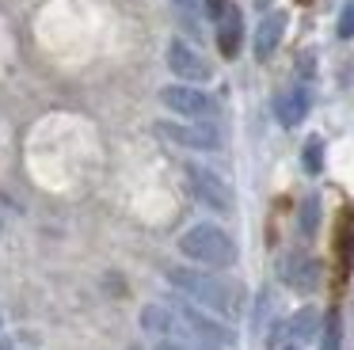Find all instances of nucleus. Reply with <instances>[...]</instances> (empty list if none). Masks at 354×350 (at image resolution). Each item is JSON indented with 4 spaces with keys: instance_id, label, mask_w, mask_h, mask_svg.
<instances>
[{
    "instance_id": "1",
    "label": "nucleus",
    "mask_w": 354,
    "mask_h": 350,
    "mask_svg": "<svg viewBox=\"0 0 354 350\" xmlns=\"http://www.w3.org/2000/svg\"><path fill=\"white\" fill-rule=\"evenodd\" d=\"M168 282L179 293L191 297L198 308L214 312V316H221V320H236L240 312H244V293H240V286L209 274L206 266H202V270L198 266H168Z\"/></svg>"
},
{
    "instance_id": "2",
    "label": "nucleus",
    "mask_w": 354,
    "mask_h": 350,
    "mask_svg": "<svg viewBox=\"0 0 354 350\" xmlns=\"http://www.w3.org/2000/svg\"><path fill=\"white\" fill-rule=\"evenodd\" d=\"M176 248H179L183 259L206 266V270H229V266H236V255H240L236 240H232L221 225H214V221H198V225H191L183 236H179Z\"/></svg>"
},
{
    "instance_id": "3",
    "label": "nucleus",
    "mask_w": 354,
    "mask_h": 350,
    "mask_svg": "<svg viewBox=\"0 0 354 350\" xmlns=\"http://www.w3.org/2000/svg\"><path fill=\"white\" fill-rule=\"evenodd\" d=\"M183 175H187L191 194L198 198L209 213H232L236 202H232V187L225 183L221 172H214V167H206V164H183Z\"/></svg>"
},
{
    "instance_id": "4",
    "label": "nucleus",
    "mask_w": 354,
    "mask_h": 350,
    "mask_svg": "<svg viewBox=\"0 0 354 350\" xmlns=\"http://www.w3.org/2000/svg\"><path fill=\"white\" fill-rule=\"evenodd\" d=\"M179 320L198 335L202 347H225V350L236 347V331H232L221 316H209L206 308H198V304H179Z\"/></svg>"
},
{
    "instance_id": "5",
    "label": "nucleus",
    "mask_w": 354,
    "mask_h": 350,
    "mask_svg": "<svg viewBox=\"0 0 354 350\" xmlns=\"http://www.w3.org/2000/svg\"><path fill=\"white\" fill-rule=\"evenodd\" d=\"M160 103L168 107L171 114H179V118H206V114H214V99L206 95V91L198 88V84H168V88H160Z\"/></svg>"
},
{
    "instance_id": "6",
    "label": "nucleus",
    "mask_w": 354,
    "mask_h": 350,
    "mask_svg": "<svg viewBox=\"0 0 354 350\" xmlns=\"http://www.w3.org/2000/svg\"><path fill=\"white\" fill-rule=\"evenodd\" d=\"M156 133L164 141L179 145V149H194V152H209L221 145V133L206 122H156Z\"/></svg>"
},
{
    "instance_id": "7",
    "label": "nucleus",
    "mask_w": 354,
    "mask_h": 350,
    "mask_svg": "<svg viewBox=\"0 0 354 350\" xmlns=\"http://www.w3.org/2000/svg\"><path fill=\"white\" fill-rule=\"evenodd\" d=\"M168 68L176 73L179 84H206L209 76H214L209 61L202 57L191 42H183V38H171L168 42Z\"/></svg>"
},
{
    "instance_id": "8",
    "label": "nucleus",
    "mask_w": 354,
    "mask_h": 350,
    "mask_svg": "<svg viewBox=\"0 0 354 350\" xmlns=\"http://www.w3.org/2000/svg\"><path fill=\"white\" fill-rule=\"evenodd\" d=\"M305 114H308V91L305 88H286V91L274 95V118L282 122L286 129L301 126Z\"/></svg>"
},
{
    "instance_id": "9",
    "label": "nucleus",
    "mask_w": 354,
    "mask_h": 350,
    "mask_svg": "<svg viewBox=\"0 0 354 350\" xmlns=\"http://www.w3.org/2000/svg\"><path fill=\"white\" fill-rule=\"evenodd\" d=\"M286 12H267L259 19V27H255V57L259 61H267L270 53L278 50V42H282V35H286Z\"/></svg>"
},
{
    "instance_id": "10",
    "label": "nucleus",
    "mask_w": 354,
    "mask_h": 350,
    "mask_svg": "<svg viewBox=\"0 0 354 350\" xmlns=\"http://www.w3.org/2000/svg\"><path fill=\"white\" fill-rule=\"evenodd\" d=\"M240 42H244V15H240V8L229 4L225 15L217 19V50H221V57H236Z\"/></svg>"
},
{
    "instance_id": "11",
    "label": "nucleus",
    "mask_w": 354,
    "mask_h": 350,
    "mask_svg": "<svg viewBox=\"0 0 354 350\" xmlns=\"http://www.w3.org/2000/svg\"><path fill=\"white\" fill-rule=\"evenodd\" d=\"M286 282H290L293 289H301V293H308V289L320 286V263L308 255H297L290 266H286Z\"/></svg>"
},
{
    "instance_id": "12",
    "label": "nucleus",
    "mask_w": 354,
    "mask_h": 350,
    "mask_svg": "<svg viewBox=\"0 0 354 350\" xmlns=\"http://www.w3.org/2000/svg\"><path fill=\"white\" fill-rule=\"evenodd\" d=\"M171 327H176V312L164 308V304H145L141 308V331L145 335H171Z\"/></svg>"
},
{
    "instance_id": "13",
    "label": "nucleus",
    "mask_w": 354,
    "mask_h": 350,
    "mask_svg": "<svg viewBox=\"0 0 354 350\" xmlns=\"http://www.w3.org/2000/svg\"><path fill=\"white\" fill-rule=\"evenodd\" d=\"M316 327H320V312L313 308V304H305V308H297L293 312V320H290V335L297 342H308L316 335Z\"/></svg>"
},
{
    "instance_id": "14",
    "label": "nucleus",
    "mask_w": 354,
    "mask_h": 350,
    "mask_svg": "<svg viewBox=\"0 0 354 350\" xmlns=\"http://www.w3.org/2000/svg\"><path fill=\"white\" fill-rule=\"evenodd\" d=\"M320 350H343V320H339V312H328V316H324Z\"/></svg>"
},
{
    "instance_id": "15",
    "label": "nucleus",
    "mask_w": 354,
    "mask_h": 350,
    "mask_svg": "<svg viewBox=\"0 0 354 350\" xmlns=\"http://www.w3.org/2000/svg\"><path fill=\"white\" fill-rule=\"evenodd\" d=\"M351 259H354V217H346L339 225V266L351 270Z\"/></svg>"
},
{
    "instance_id": "16",
    "label": "nucleus",
    "mask_w": 354,
    "mask_h": 350,
    "mask_svg": "<svg viewBox=\"0 0 354 350\" xmlns=\"http://www.w3.org/2000/svg\"><path fill=\"white\" fill-rule=\"evenodd\" d=\"M297 225H301V232H305V236H313V232H316V225H320V198H316V194H308L305 202H301V217H297Z\"/></svg>"
},
{
    "instance_id": "17",
    "label": "nucleus",
    "mask_w": 354,
    "mask_h": 350,
    "mask_svg": "<svg viewBox=\"0 0 354 350\" xmlns=\"http://www.w3.org/2000/svg\"><path fill=\"white\" fill-rule=\"evenodd\" d=\"M301 164H305V172H308V175H316V172L324 167V141H320V137H308V141H305Z\"/></svg>"
},
{
    "instance_id": "18",
    "label": "nucleus",
    "mask_w": 354,
    "mask_h": 350,
    "mask_svg": "<svg viewBox=\"0 0 354 350\" xmlns=\"http://www.w3.org/2000/svg\"><path fill=\"white\" fill-rule=\"evenodd\" d=\"M339 38H354V0H346L343 15H339Z\"/></svg>"
},
{
    "instance_id": "19",
    "label": "nucleus",
    "mask_w": 354,
    "mask_h": 350,
    "mask_svg": "<svg viewBox=\"0 0 354 350\" xmlns=\"http://www.w3.org/2000/svg\"><path fill=\"white\" fill-rule=\"evenodd\" d=\"M225 8H229L225 0H206V15H209V19H221V15H225Z\"/></svg>"
},
{
    "instance_id": "20",
    "label": "nucleus",
    "mask_w": 354,
    "mask_h": 350,
    "mask_svg": "<svg viewBox=\"0 0 354 350\" xmlns=\"http://www.w3.org/2000/svg\"><path fill=\"white\" fill-rule=\"evenodd\" d=\"M153 350H191V347H183V342H176V339H160Z\"/></svg>"
},
{
    "instance_id": "21",
    "label": "nucleus",
    "mask_w": 354,
    "mask_h": 350,
    "mask_svg": "<svg viewBox=\"0 0 354 350\" xmlns=\"http://www.w3.org/2000/svg\"><path fill=\"white\" fill-rule=\"evenodd\" d=\"M171 4H176V8H194L198 0H171Z\"/></svg>"
},
{
    "instance_id": "22",
    "label": "nucleus",
    "mask_w": 354,
    "mask_h": 350,
    "mask_svg": "<svg viewBox=\"0 0 354 350\" xmlns=\"http://www.w3.org/2000/svg\"><path fill=\"white\" fill-rule=\"evenodd\" d=\"M0 350H12V339H8V335H0Z\"/></svg>"
},
{
    "instance_id": "23",
    "label": "nucleus",
    "mask_w": 354,
    "mask_h": 350,
    "mask_svg": "<svg viewBox=\"0 0 354 350\" xmlns=\"http://www.w3.org/2000/svg\"><path fill=\"white\" fill-rule=\"evenodd\" d=\"M0 331H4V316H0Z\"/></svg>"
},
{
    "instance_id": "24",
    "label": "nucleus",
    "mask_w": 354,
    "mask_h": 350,
    "mask_svg": "<svg viewBox=\"0 0 354 350\" xmlns=\"http://www.w3.org/2000/svg\"><path fill=\"white\" fill-rule=\"evenodd\" d=\"M286 350H297V347H286Z\"/></svg>"
}]
</instances>
